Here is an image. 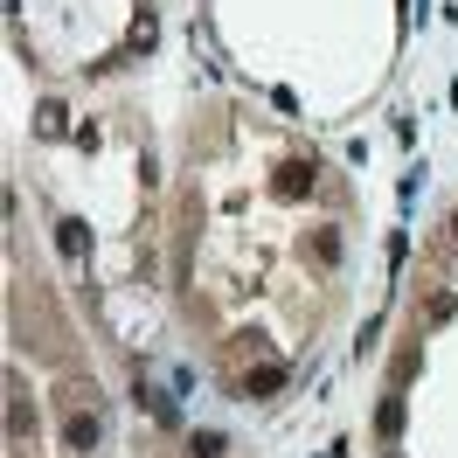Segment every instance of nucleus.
<instances>
[{
	"label": "nucleus",
	"mask_w": 458,
	"mask_h": 458,
	"mask_svg": "<svg viewBox=\"0 0 458 458\" xmlns=\"http://www.w3.org/2000/svg\"><path fill=\"white\" fill-rule=\"evenodd\" d=\"M56 250H63L70 264H77V258L90 250V236H84V223H77V216H63V223H56Z\"/></svg>",
	"instance_id": "f257e3e1"
},
{
	"label": "nucleus",
	"mask_w": 458,
	"mask_h": 458,
	"mask_svg": "<svg viewBox=\"0 0 458 458\" xmlns=\"http://www.w3.org/2000/svg\"><path fill=\"white\" fill-rule=\"evenodd\" d=\"M313 174H319V167H306V160L278 167V195H285V201H292V195H306V188H313Z\"/></svg>",
	"instance_id": "f03ea898"
},
{
	"label": "nucleus",
	"mask_w": 458,
	"mask_h": 458,
	"mask_svg": "<svg viewBox=\"0 0 458 458\" xmlns=\"http://www.w3.org/2000/svg\"><path fill=\"white\" fill-rule=\"evenodd\" d=\"M63 437H70V452H90V445H98V417H84V410H77V417L63 424Z\"/></svg>",
	"instance_id": "7ed1b4c3"
},
{
	"label": "nucleus",
	"mask_w": 458,
	"mask_h": 458,
	"mask_svg": "<svg viewBox=\"0 0 458 458\" xmlns=\"http://www.w3.org/2000/svg\"><path fill=\"white\" fill-rule=\"evenodd\" d=\"M278 382H285V369H278V361H271V369H258V375H250V382H243V396H271V389H278Z\"/></svg>",
	"instance_id": "20e7f679"
},
{
	"label": "nucleus",
	"mask_w": 458,
	"mask_h": 458,
	"mask_svg": "<svg viewBox=\"0 0 458 458\" xmlns=\"http://www.w3.org/2000/svg\"><path fill=\"white\" fill-rule=\"evenodd\" d=\"M375 430H382V437H396V430H403V396H389L382 410H375Z\"/></svg>",
	"instance_id": "39448f33"
},
{
	"label": "nucleus",
	"mask_w": 458,
	"mask_h": 458,
	"mask_svg": "<svg viewBox=\"0 0 458 458\" xmlns=\"http://www.w3.org/2000/svg\"><path fill=\"white\" fill-rule=\"evenodd\" d=\"M306 250H313L319 264H341V236H334V229H319V236L306 243Z\"/></svg>",
	"instance_id": "423d86ee"
},
{
	"label": "nucleus",
	"mask_w": 458,
	"mask_h": 458,
	"mask_svg": "<svg viewBox=\"0 0 458 458\" xmlns=\"http://www.w3.org/2000/svg\"><path fill=\"white\" fill-rule=\"evenodd\" d=\"M35 132H42V140H56V132H63V105H56V98L35 112Z\"/></svg>",
	"instance_id": "0eeeda50"
},
{
	"label": "nucleus",
	"mask_w": 458,
	"mask_h": 458,
	"mask_svg": "<svg viewBox=\"0 0 458 458\" xmlns=\"http://www.w3.org/2000/svg\"><path fill=\"white\" fill-rule=\"evenodd\" d=\"M195 458H223V430H195Z\"/></svg>",
	"instance_id": "6e6552de"
},
{
	"label": "nucleus",
	"mask_w": 458,
	"mask_h": 458,
	"mask_svg": "<svg viewBox=\"0 0 458 458\" xmlns=\"http://www.w3.org/2000/svg\"><path fill=\"white\" fill-rule=\"evenodd\" d=\"M424 319H430V327H445V319H452V292H437V299L424 306Z\"/></svg>",
	"instance_id": "1a4fd4ad"
},
{
	"label": "nucleus",
	"mask_w": 458,
	"mask_h": 458,
	"mask_svg": "<svg viewBox=\"0 0 458 458\" xmlns=\"http://www.w3.org/2000/svg\"><path fill=\"white\" fill-rule=\"evenodd\" d=\"M153 35H160V21H153V14H140V29H132V49H153Z\"/></svg>",
	"instance_id": "9d476101"
},
{
	"label": "nucleus",
	"mask_w": 458,
	"mask_h": 458,
	"mask_svg": "<svg viewBox=\"0 0 458 458\" xmlns=\"http://www.w3.org/2000/svg\"><path fill=\"white\" fill-rule=\"evenodd\" d=\"M452 229H458V216H452Z\"/></svg>",
	"instance_id": "9b49d317"
},
{
	"label": "nucleus",
	"mask_w": 458,
	"mask_h": 458,
	"mask_svg": "<svg viewBox=\"0 0 458 458\" xmlns=\"http://www.w3.org/2000/svg\"><path fill=\"white\" fill-rule=\"evenodd\" d=\"M389 458H396V452H389Z\"/></svg>",
	"instance_id": "f8f14e48"
}]
</instances>
